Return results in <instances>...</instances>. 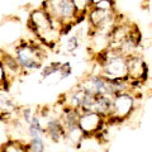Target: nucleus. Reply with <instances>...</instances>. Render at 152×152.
Instances as JSON below:
<instances>
[{"instance_id": "dca6fc26", "label": "nucleus", "mask_w": 152, "mask_h": 152, "mask_svg": "<svg viewBox=\"0 0 152 152\" xmlns=\"http://www.w3.org/2000/svg\"><path fill=\"white\" fill-rule=\"evenodd\" d=\"M94 8L102 9V10H114V0H102L95 4Z\"/></svg>"}, {"instance_id": "9b49d317", "label": "nucleus", "mask_w": 152, "mask_h": 152, "mask_svg": "<svg viewBox=\"0 0 152 152\" xmlns=\"http://www.w3.org/2000/svg\"><path fill=\"white\" fill-rule=\"evenodd\" d=\"M1 152H28L27 142L20 140H9L0 147Z\"/></svg>"}, {"instance_id": "6ab92c4d", "label": "nucleus", "mask_w": 152, "mask_h": 152, "mask_svg": "<svg viewBox=\"0 0 152 152\" xmlns=\"http://www.w3.org/2000/svg\"><path fill=\"white\" fill-rule=\"evenodd\" d=\"M0 152H1V151H0Z\"/></svg>"}, {"instance_id": "20e7f679", "label": "nucleus", "mask_w": 152, "mask_h": 152, "mask_svg": "<svg viewBox=\"0 0 152 152\" xmlns=\"http://www.w3.org/2000/svg\"><path fill=\"white\" fill-rule=\"evenodd\" d=\"M14 57L20 66L22 71L26 72V71H34L41 69L45 60L47 58V55L43 46L23 41L15 47Z\"/></svg>"}, {"instance_id": "1a4fd4ad", "label": "nucleus", "mask_w": 152, "mask_h": 152, "mask_svg": "<svg viewBox=\"0 0 152 152\" xmlns=\"http://www.w3.org/2000/svg\"><path fill=\"white\" fill-rule=\"evenodd\" d=\"M17 110L15 102L13 100L8 88H0V119L10 118Z\"/></svg>"}, {"instance_id": "39448f33", "label": "nucleus", "mask_w": 152, "mask_h": 152, "mask_svg": "<svg viewBox=\"0 0 152 152\" xmlns=\"http://www.w3.org/2000/svg\"><path fill=\"white\" fill-rule=\"evenodd\" d=\"M136 109V100L131 91H124L112 98V110L107 119L109 123H121L132 115Z\"/></svg>"}, {"instance_id": "ddd939ff", "label": "nucleus", "mask_w": 152, "mask_h": 152, "mask_svg": "<svg viewBox=\"0 0 152 152\" xmlns=\"http://www.w3.org/2000/svg\"><path fill=\"white\" fill-rule=\"evenodd\" d=\"M28 152H45V138L43 137H37L31 138L29 142H27Z\"/></svg>"}, {"instance_id": "4468645a", "label": "nucleus", "mask_w": 152, "mask_h": 152, "mask_svg": "<svg viewBox=\"0 0 152 152\" xmlns=\"http://www.w3.org/2000/svg\"><path fill=\"white\" fill-rule=\"evenodd\" d=\"M79 45H80V37L77 34H72L66 39L65 45H64V48H65L66 52L72 53V52H75L79 48Z\"/></svg>"}, {"instance_id": "f257e3e1", "label": "nucleus", "mask_w": 152, "mask_h": 152, "mask_svg": "<svg viewBox=\"0 0 152 152\" xmlns=\"http://www.w3.org/2000/svg\"><path fill=\"white\" fill-rule=\"evenodd\" d=\"M28 27L33 32V34L38 38L42 46H46L48 48H53L55 46L58 45L64 36L62 31L52 22L48 14L42 8L34 9L29 14Z\"/></svg>"}, {"instance_id": "2eb2a0df", "label": "nucleus", "mask_w": 152, "mask_h": 152, "mask_svg": "<svg viewBox=\"0 0 152 152\" xmlns=\"http://www.w3.org/2000/svg\"><path fill=\"white\" fill-rule=\"evenodd\" d=\"M61 66L60 62H52L46 65L43 69H42V74H41V80H45L46 77H48L51 74H53L56 70H58V67Z\"/></svg>"}, {"instance_id": "f8f14e48", "label": "nucleus", "mask_w": 152, "mask_h": 152, "mask_svg": "<svg viewBox=\"0 0 152 152\" xmlns=\"http://www.w3.org/2000/svg\"><path fill=\"white\" fill-rule=\"evenodd\" d=\"M72 5L75 8L77 15L80 17V19H85L86 17L88 12L93 8V4H91V0H71Z\"/></svg>"}, {"instance_id": "f03ea898", "label": "nucleus", "mask_w": 152, "mask_h": 152, "mask_svg": "<svg viewBox=\"0 0 152 152\" xmlns=\"http://www.w3.org/2000/svg\"><path fill=\"white\" fill-rule=\"evenodd\" d=\"M41 8L48 14L64 34L69 33L71 28L83 20L77 15L71 0H45Z\"/></svg>"}, {"instance_id": "0eeeda50", "label": "nucleus", "mask_w": 152, "mask_h": 152, "mask_svg": "<svg viewBox=\"0 0 152 152\" xmlns=\"http://www.w3.org/2000/svg\"><path fill=\"white\" fill-rule=\"evenodd\" d=\"M105 119L95 112H80L77 118V127L84 137H96L105 126Z\"/></svg>"}, {"instance_id": "f3484780", "label": "nucleus", "mask_w": 152, "mask_h": 152, "mask_svg": "<svg viewBox=\"0 0 152 152\" xmlns=\"http://www.w3.org/2000/svg\"><path fill=\"white\" fill-rule=\"evenodd\" d=\"M9 81L5 76V72H4V69H3V65H1V61H0V88H8Z\"/></svg>"}, {"instance_id": "7ed1b4c3", "label": "nucleus", "mask_w": 152, "mask_h": 152, "mask_svg": "<svg viewBox=\"0 0 152 152\" xmlns=\"http://www.w3.org/2000/svg\"><path fill=\"white\" fill-rule=\"evenodd\" d=\"M100 74L108 80H127V56L112 48H104L96 56Z\"/></svg>"}, {"instance_id": "a211bd4d", "label": "nucleus", "mask_w": 152, "mask_h": 152, "mask_svg": "<svg viewBox=\"0 0 152 152\" xmlns=\"http://www.w3.org/2000/svg\"><path fill=\"white\" fill-rule=\"evenodd\" d=\"M99 1H102V0H91V4H93V7L95 5V4H98Z\"/></svg>"}, {"instance_id": "423d86ee", "label": "nucleus", "mask_w": 152, "mask_h": 152, "mask_svg": "<svg viewBox=\"0 0 152 152\" xmlns=\"http://www.w3.org/2000/svg\"><path fill=\"white\" fill-rule=\"evenodd\" d=\"M148 76V66L146 61L137 53L127 56V81L131 88L145 84Z\"/></svg>"}, {"instance_id": "6e6552de", "label": "nucleus", "mask_w": 152, "mask_h": 152, "mask_svg": "<svg viewBox=\"0 0 152 152\" xmlns=\"http://www.w3.org/2000/svg\"><path fill=\"white\" fill-rule=\"evenodd\" d=\"M0 61H1L4 72H5V76H7L9 83H10L13 79H15L17 76L23 74L20 66H19V64L17 62V60L14 56L4 53V52H0Z\"/></svg>"}, {"instance_id": "9d476101", "label": "nucleus", "mask_w": 152, "mask_h": 152, "mask_svg": "<svg viewBox=\"0 0 152 152\" xmlns=\"http://www.w3.org/2000/svg\"><path fill=\"white\" fill-rule=\"evenodd\" d=\"M43 128H45V136L48 137L53 142H61L65 140V131L60 119H56V118L48 119L43 126Z\"/></svg>"}]
</instances>
